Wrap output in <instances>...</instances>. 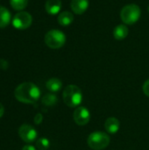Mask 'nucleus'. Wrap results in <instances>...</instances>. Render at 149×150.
<instances>
[{
    "label": "nucleus",
    "instance_id": "obj_1",
    "mask_svg": "<svg viewBox=\"0 0 149 150\" xmlns=\"http://www.w3.org/2000/svg\"><path fill=\"white\" fill-rule=\"evenodd\" d=\"M15 98L18 101L24 104H34L40 97V91L39 87L30 82L19 84L14 92Z\"/></svg>",
    "mask_w": 149,
    "mask_h": 150
},
{
    "label": "nucleus",
    "instance_id": "obj_2",
    "mask_svg": "<svg viewBox=\"0 0 149 150\" xmlns=\"http://www.w3.org/2000/svg\"><path fill=\"white\" fill-rule=\"evenodd\" d=\"M62 98L66 105L70 108H76L83 101V93L78 86L69 84L65 87L62 93Z\"/></svg>",
    "mask_w": 149,
    "mask_h": 150
},
{
    "label": "nucleus",
    "instance_id": "obj_3",
    "mask_svg": "<svg viewBox=\"0 0 149 150\" xmlns=\"http://www.w3.org/2000/svg\"><path fill=\"white\" fill-rule=\"evenodd\" d=\"M110 136L104 132L96 131L91 133L87 139L88 146L93 150H103L110 144Z\"/></svg>",
    "mask_w": 149,
    "mask_h": 150
},
{
    "label": "nucleus",
    "instance_id": "obj_4",
    "mask_svg": "<svg viewBox=\"0 0 149 150\" xmlns=\"http://www.w3.org/2000/svg\"><path fill=\"white\" fill-rule=\"evenodd\" d=\"M141 11L139 5L135 4H130L125 5L120 11L121 20L126 25H133L141 18Z\"/></svg>",
    "mask_w": 149,
    "mask_h": 150
},
{
    "label": "nucleus",
    "instance_id": "obj_5",
    "mask_svg": "<svg viewBox=\"0 0 149 150\" xmlns=\"http://www.w3.org/2000/svg\"><path fill=\"white\" fill-rule=\"evenodd\" d=\"M44 40L48 47L52 49H59L64 46L66 42V36L63 32L53 29L46 33Z\"/></svg>",
    "mask_w": 149,
    "mask_h": 150
},
{
    "label": "nucleus",
    "instance_id": "obj_6",
    "mask_svg": "<svg viewBox=\"0 0 149 150\" xmlns=\"http://www.w3.org/2000/svg\"><path fill=\"white\" fill-rule=\"evenodd\" d=\"M32 17L27 11H19L16 13L12 18V25L18 30H25L31 26Z\"/></svg>",
    "mask_w": 149,
    "mask_h": 150
},
{
    "label": "nucleus",
    "instance_id": "obj_7",
    "mask_svg": "<svg viewBox=\"0 0 149 150\" xmlns=\"http://www.w3.org/2000/svg\"><path fill=\"white\" fill-rule=\"evenodd\" d=\"M18 135L22 141L26 143H31L34 142L37 138L38 133L34 127L30 125L24 124L18 128Z\"/></svg>",
    "mask_w": 149,
    "mask_h": 150
},
{
    "label": "nucleus",
    "instance_id": "obj_8",
    "mask_svg": "<svg viewBox=\"0 0 149 150\" xmlns=\"http://www.w3.org/2000/svg\"><path fill=\"white\" fill-rule=\"evenodd\" d=\"M73 118L76 125L78 126H85L90 120V112L84 106H78L76 108Z\"/></svg>",
    "mask_w": 149,
    "mask_h": 150
},
{
    "label": "nucleus",
    "instance_id": "obj_9",
    "mask_svg": "<svg viewBox=\"0 0 149 150\" xmlns=\"http://www.w3.org/2000/svg\"><path fill=\"white\" fill-rule=\"evenodd\" d=\"M89 4V0H71L70 7L74 13L82 15L87 11Z\"/></svg>",
    "mask_w": 149,
    "mask_h": 150
},
{
    "label": "nucleus",
    "instance_id": "obj_10",
    "mask_svg": "<svg viewBox=\"0 0 149 150\" xmlns=\"http://www.w3.org/2000/svg\"><path fill=\"white\" fill-rule=\"evenodd\" d=\"M120 127V122L117 118L110 117L105 122V129L108 134H115L119 132Z\"/></svg>",
    "mask_w": 149,
    "mask_h": 150
},
{
    "label": "nucleus",
    "instance_id": "obj_11",
    "mask_svg": "<svg viewBox=\"0 0 149 150\" xmlns=\"http://www.w3.org/2000/svg\"><path fill=\"white\" fill-rule=\"evenodd\" d=\"M61 8V0H47L45 4L46 11L50 15H56L60 12Z\"/></svg>",
    "mask_w": 149,
    "mask_h": 150
},
{
    "label": "nucleus",
    "instance_id": "obj_12",
    "mask_svg": "<svg viewBox=\"0 0 149 150\" xmlns=\"http://www.w3.org/2000/svg\"><path fill=\"white\" fill-rule=\"evenodd\" d=\"M57 20H58V23L61 25H62V26H68L70 24H72V22L74 20V16H73V14L70 11H65L61 12L58 15Z\"/></svg>",
    "mask_w": 149,
    "mask_h": 150
},
{
    "label": "nucleus",
    "instance_id": "obj_13",
    "mask_svg": "<svg viewBox=\"0 0 149 150\" xmlns=\"http://www.w3.org/2000/svg\"><path fill=\"white\" fill-rule=\"evenodd\" d=\"M129 30L126 25H118L113 30V36L118 40L126 39L128 35Z\"/></svg>",
    "mask_w": 149,
    "mask_h": 150
},
{
    "label": "nucleus",
    "instance_id": "obj_14",
    "mask_svg": "<svg viewBox=\"0 0 149 150\" xmlns=\"http://www.w3.org/2000/svg\"><path fill=\"white\" fill-rule=\"evenodd\" d=\"M11 22V12L9 10L0 5V28H4Z\"/></svg>",
    "mask_w": 149,
    "mask_h": 150
},
{
    "label": "nucleus",
    "instance_id": "obj_15",
    "mask_svg": "<svg viewBox=\"0 0 149 150\" xmlns=\"http://www.w3.org/2000/svg\"><path fill=\"white\" fill-rule=\"evenodd\" d=\"M46 87L51 92H58L62 88V83L59 78H50L46 83Z\"/></svg>",
    "mask_w": 149,
    "mask_h": 150
},
{
    "label": "nucleus",
    "instance_id": "obj_16",
    "mask_svg": "<svg viewBox=\"0 0 149 150\" xmlns=\"http://www.w3.org/2000/svg\"><path fill=\"white\" fill-rule=\"evenodd\" d=\"M57 101H58L57 97L53 93L46 94L41 99L42 104L46 106H54L57 103Z\"/></svg>",
    "mask_w": 149,
    "mask_h": 150
},
{
    "label": "nucleus",
    "instance_id": "obj_17",
    "mask_svg": "<svg viewBox=\"0 0 149 150\" xmlns=\"http://www.w3.org/2000/svg\"><path fill=\"white\" fill-rule=\"evenodd\" d=\"M10 4L15 11H22L27 6L28 0H10Z\"/></svg>",
    "mask_w": 149,
    "mask_h": 150
},
{
    "label": "nucleus",
    "instance_id": "obj_18",
    "mask_svg": "<svg viewBox=\"0 0 149 150\" xmlns=\"http://www.w3.org/2000/svg\"><path fill=\"white\" fill-rule=\"evenodd\" d=\"M50 147V142L47 138H40L36 142V148L39 150H47Z\"/></svg>",
    "mask_w": 149,
    "mask_h": 150
},
{
    "label": "nucleus",
    "instance_id": "obj_19",
    "mask_svg": "<svg viewBox=\"0 0 149 150\" xmlns=\"http://www.w3.org/2000/svg\"><path fill=\"white\" fill-rule=\"evenodd\" d=\"M142 89H143V92H144V94H145L147 97H149V79L148 80H147V81L144 83Z\"/></svg>",
    "mask_w": 149,
    "mask_h": 150
},
{
    "label": "nucleus",
    "instance_id": "obj_20",
    "mask_svg": "<svg viewBox=\"0 0 149 150\" xmlns=\"http://www.w3.org/2000/svg\"><path fill=\"white\" fill-rule=\"evenodd\" d=\"M8 66H9V64H8V62H7L6 60H4V59H0V69H1L5 70V69H8Z\"/></svg>",
    "mask_w": 149,
    "mask_h": 150
},
{
    "label": "nucleus",
    "instance_id": "obj_21",
    "mask_svg": "<svg viewBox=\"0 0 149 150\" xmlns=\"http://www.w3.org/2000/svg\"><path fill=\"white\" fill-rule=\"evenodd\" d=\"M42 120H43V117H42V115L40 113H38V114L35 115V117H34V123L35 124L39 125V124H40L42 122Z\"/></svg>",
    "mask_w": 149,
    "mask_h": 150
},
{
    "label": "nucleus",
    "instance_id": "obj_22",
    "mask_svg": "<svg viewBox=\"0 0 149 150\" xmlns=\"http://www.w3.org/2000/svg\"><path fill=\"white\" fill-rule=\"evenodd\" d=\"M22 150H36V148L32 145H25L23 147Z\"/></svg>",
    "mask_w": 149,
    "mask_h": 150
},
{
    "label": "nucleus",
    "instance_id": "obj_23",
    "mask_svg": "<svg viewBox=\"0 0 149 150\" xmlns=\"http://www.w3.org/2000/svg\"><path fill=\"white\" fill-rule=\"evenodd\" d=\"M4 108L3 105L0 103V118L4 115Z\"/></svg>",
    "mask_w": 149,
    "mask_h": 150
},
{
    "label": "nucleus",
    "instance_id": "obj_24",
    "mask_svg": "<svg viewBox=\"0 0 149 150\" xmlns=\"http://www.w3.org/2000/svg\"><path fill=\"white\" fill-rule=\"evenodd\" d=\"M148 12H149V6H148Z\"/></svg>",
    "mask_w": 149,
    "mask_h": 150
}]
</instances>
